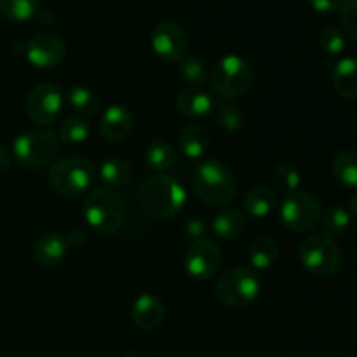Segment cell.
Returning <instances> with one entry per match:
<instances>
[{"label":"cell","instance_id":"cell-1","mask_svg":"<svg viewBox=\"0 0 357 357\" xmlns=\"http://www.w3.org/2000/svg\"><path fill=\"white\" fill-rule=\"evenodd\" d=\"M138 199L142 208L153 218H171L181 211L187 194L183 185L173 176L157 174L139 185Z\"/></svg>","mask_w":357,"mask_h":357},{"label":"cell","instance_id":"cell-2","mask_svg":"<svg viewBox=\"0 0 357 357\" xmlns=\"http://www.w3.org/2000/svg\"><path fill=\"white\" fill-rule=\"evenodd\" d=\"M84 216L98 234L110 236L117 232L124 223L126 202L112 188H93L84 201Z\"/></svg>","mask_w":357,"mask_h":357},{"label":"cell","instance_id":"cell-3","mask_svg":"<svg viewBox=\"0 0 357 357\" xmlns=\"http://www.w3.org/2000/svg\"><path fill=\"white\" fill-rule=\"evenodd\" d=\"M192 187L197 197L209 206H227L236 197V178L222 162L201 164L192 173Z\"/></svg>","mask_w":357,"mask_h":357},{"label":"cell","instance_id":"cell-4","mask_svg":"<svg viewBox=\"0 0 357 357\" xmlns=\"http://www.w3.org/2000/svg\"><path fill=\"white\" fill-rule=\"evenodd\" d=\"M96 180V167L84 157H66L52 164L49 169V183L58 194L79 195L89 190Z\"/></svg>","mask_w":357,"mask_h":357},{"label":"cell","instance_id":"cell-5","mask_svg":"<svg viewBox=\"0 0 357 357\" xmlns=\"http://www.w3.org/2000/svg\"><path fill=\"white\" fill-rule=\"evenodd\" d=\"M209 80L215 93L220 96L239 98L253 84V68L241 56L227 54L215 63Z\"/></svg>","mask_w":357,"mask_h":357},{"label":"cell","instance_id":"cell-6","mask_svg":"<svg viewBox=\"0 0 357 357\" xmlns=\"http://www.w3.org/2000/svg\"><path fill=\"white\" fill-rule=\"evenodd\" d=\"M300 261L316 278H333L342 267V251L333 237L316 234L300 246Z\"/></svg>","mask_w":357,"mask_h":357},{"label":"cell","instance_id":"cell-7","mask_svg":"<svg viewBox=\"0 0 357 357\" xmlns=\"http://www.w3.org/2000/svg\"><path fill=\"white\" fill-rule=\"evenodd\" d=\"M260 279L253 268L241 267L227 272L216 282V296L220 302L232 309L251 305L260 295Z\"/></svg>","mask_w":357,"mask_h":357},{"label":"cell","instance_id":"cell-8","mask_svg":"<svg viewBox=\"0 0 357 357\" xmlns=\"http://www.w3.org/2000/svg\"><path fill=\"white\" fill-rule=\"evenodd\" d=\"M13 149L17 162L23 164L24 167L38 169L49 166L54 160L58 153V138L54 129L30 131L17 136Z\"/></svg>","mask_w":357,"mask_h":357},{"label":"cell","instance_id":"cell-9","mask_svg":"<svg viewBox=\"0 0 357 357\" xmlns=\"http://www.w3.org/2000/svg\"><path fill=\"white\" fill-rule=\"evenodd\" d=\"M321 204L309 192L288 195L281 206V220L293 232H309L321 222Z\"/></svg>","mask_w":357,"mask_h":357},{"label":"cell","instance_id":"cell-10","mask_svg":"<svg viewBox=\"0 0 357 357\" xmlns=\"http://www.w3.org/2000/svg\"><path fill=\"white\" fill-rule=\"evenodd\" d=\"M63 108V94L54 84L35 87L26 100V114L37 126H49L58 119Z\"/></svg>","mask_w":357,"mask_h":357},{"label":"cell","instance_id":"cell-11","mask_svg":"<svg viewBox=\"0 0 357 357\" xmlns=\"http://www.w3.org/2000/svg\"><path fill=\"white\" fill-rule=\"evenodd\" d=\"M152 47L166 61H180L188 49L187 31L174 21H162L152 31Z\"/></svg>","mask_w":357,"mask_h":357},{"label":"cell","instance_id":"cell-12","mask_svg":"<svg viewBox=\"0 0 357 357\" xmlns=\"http://www.w3.org/2000/svg\"><path fill=\"white\" fill-rule=\"evenodd\" d=\"M222 265V251L213 241L199 239L188 248L185 257V268L188 275L194 279L204 281L213 278Z\"/></svg>","mask_w":357,"mask_h":357},{"label":"cell","instance_id":"cell-13","mask_svg":"<svg viewBox=\"0 0 357 357\" xmlns=\"http://www.w3.org/2000/svg\"><path fill=\"white\" fill-rule=\"evenodd\" d=\"M65 44L51 33H38L24 45L28 61L37 68H52L65 58Z\"/></svg>","mask_w":357,"mask_h":357},{"label":"cell","instance_id":"cell-14","mask_svg":"<svg viewBox=\"0 0 357 357\" xmlns=\"http://www.w3.org/2000/svg\"><path fill=\"white\" fill-rule=\"evenodd\" d=\"M66 253H68V239H65L61 234H44L35 241V260L42 267H56L65 260Z\"/></svg>","mask_w":357,"mask_h":357},{"label":"cell","instance_id":"cell-15","mask_svg":"<svg viewBox=\"0 0 357 357\" xmlns=\"http://www.w3.org/2000/svg\"><path fill=\"white\" fill-rule=\"evenodd\" d=\"M132 129V114L122 105H114L103 114L100 121V131L108 142H121L128 138Z\"/></svg>","mask_w":357,"mask_h":357},{"label":"cell","instance_id":"cell-16","mask_svg":"<svg viewBox=\"0 0 357 357\" xmlns=\"http://www.w3.org/2000/svg\"><path fill=\"white\" fill-rule=\"evenodd\" d=\"M176 108L185 117H206L215 108V100L211 94L199 87H187L178 93Z\"/></svg>","mask_w":357,"mask_h":357},{"label":"cell","instance_id":"cell-17","mask_svg":"<svg viewBox=\"0 0 357 357\" xmlns=\"http://www.w3.org/2000/svg\"><path fill=\"white\" fill-rule=\"evenodd\" d=\"M132 321L138 328L152 331L164 321V307L160 300L152 295H142L132 305Z\"/></svg>","mask_w":357,"mask_h":357},{"label":"cell","instance_id":"cell-18","mask_svg":"<svg viewBox=\"0 0 357 357\" xmlns=\"http://www.w3.org/2000/svg\"><path fill=\"white\" fill-rule=\"evenodd\" d=\"M333 87L345 100H357V59L345 58L335 65Z\"/></svg>","mask_w":357,"mask_h":357},{"label":"cell","instance_id":"cell-19","mask_svg":"<svg viewBox=\"0 0 357 357\" xmlns=\"http://www.w3.org/2000/svg\"><path fill=\"white\" fill-rule=\"evenodd\" d=\"M248 227V220L239 209H223L213 220V230L222 239H237L244 234Z\"/></svg>","mask_w":357,"mask_h":357},{"label":"cell","instance_id":"cell-20","mask_svg":"<svg viewBox=\"0 0 357 357\" xmlns=\"http://www.w3.org/2000/svg\"><path fill=\"white\" fill-rule=\"evenodd\" d=\"M180 146L181 152L190 159H201L202 155H206V152L209 150V135L206 128L197 124L185 128L181 132Z\"/></svg>","mask_w":357,"mask_h":357},{"label":"cell","instance_id":"cell-21","mask_svg":"<svg viewBox=\"0 0 357 357\" xmlns=\"http://www.w3.org/2000/svg\"><path fill=\"white\" fill-rule=\"evenodd\" d=\"M335 180L347 188L357 187V152L354 150H342L333 157L331 162Z\"/></svg>","mask_w":357,"mask_h":357},{"label":"cell","instance_id":"cell-22","mask_svg":"<svg viewBox=\"0 0 357 357\" xmlns=\"http://www.w3.org/2000/svg\"><path fill=\"white\" fill-rule=\"evenodd\" d=\"M278 206V195L268 187H255L244 197V208L253 216H267Z\"/></svg>","mask_w":357,"mask_h":357},{"label":"cell","instance_id":"cell-23","mask_svg":"<svg viewBox=\"0 0 357 357\" xmlns=\"http://www.w3.org/2000/svg\"><path fill=\"white\" fill-rule=\"evenodd\" d=\"M145 159L150 169L157 171V173H166V171H169L174 166L176 153H174V149L167 142H164V139H153L146 146Z\"/></svg>","mask_w":357,"mask_h":357},{"label":"cell","instance_id":"cell-24","mask_svg":"<svg viewBox=\"0 0 357 357\" xmlns=\"http://www.w3.org/2000/svg\"><path fill=\"white\" fill-rule=\"evenodd\" d=\"M100 176L105 181L108 188H122L129 183L131 180V166L128 160L119 159V157H112L107 159L100 167Z\"/></svg>","mask_w":357,"mask_h":357},{"label":"cell","instance_id":"cell-25","mask_svg":"<svg viewBox=\"0 0 357 357\" xmlns=\"http://www.w3.org/2000/svg\"><path fill=\"white\" fill-rule=\"evenodd\" d=\"M68 103L80 115H96L101 108L98 93L87 86H73L68 91Z\"/></svg>","mask_w":357,"mask_h":357},{"label":"cell","instance_id":"cell-26","mask_svg":"<svg viewBox=\"0 0 357 357\" xmlns=\"http://www.w3.org/2000/svg\"><path fill=\"white\" fill-rule=\"evenodd\" d=\"M279 257V248L271 237H258L251 243L250 261L257 268H268L275 264Z\"/></svg>","mask_w":357,"mask_h":357},{"label":"cell","instance_id":"cell-27","mask_svg":"<svg viewBox=\"0 0 357 357\" xmlns=\"http://www.w3.org/2000/svg\"><path fill=\"white\" fill-rule=\"evenodd\" d=\"M40 10V0H0V13L10 21H28Z\"/></svg>","mask_w":357,"mask_h":357},{"label":"cell","instance_id":"cell-28","mask_svg":"<svg viewBox=\"0 0 357 357\" xmlns=\"http://www.w3.org/2000/svg\"><path fill=\"white\" fill-rule=\"evenodd\" d=\"M349 227H351V215H349L347 209H344L342 206H331V208L324 213L323 229L326 236H342V234L347 232Z\"/></svg>","mask_w":357,"mask_h":357},{"label":"cell","instance_id":"cell-29","mask_svg":"<svg viewBox=\"0 0 357 357\" xmlns=\"http://www.w3.org/2000/svg\"><path fill=\"white\" fill-rule=\"evenodd\" d=\"M274 183L281 194L286 197L295 194L300 185V174L291 164H278L274 169Z\"/></svg>","mask_w":357,"mask_h":357},{"label":"cell","instance_id":"cell-30","mask_svg":"<svg viewBox=\"0 0 357 357\" xmlns=\"http://www.w3.org/2000/svg\"><path fill=\"white\" fill-rule=\"evenodd\" d=\"M89 126L86 121L79 117H70L66 119L65 124L59 129V138L70 145H77V143H84L89 138Z\"/></svg>","mask_w":357,"mask_h":357},{"label":"cell","instance_id":"cell-31","mask_svg":"<svg viewBox=\"0 0 357 357\" xmlns=\"http://www.w3.org/2000/svg\"><path fill=\"white\" fill-rule=\"evenodd\" d=\"M216 121L222 126L225 131L234 132L239 131L244 126V114L241 112L239 107H234V105H222L218 108V114H216Z\"/></svg>","mask_w":357,"mask_h":357},{"label":"cell","instance_id":"cell-32","mask_svg":"<svg viewBox=\"0 0 357 357\" xmlns=\"http://www.w3.org/2000/svg\"><path fill=\"white\" fill-rule=\"evenodd\" d=\"M319 45L326 54L337 56L345 49V37L338 28L328 26L319 33Z\"/></svg>","mask_w":357,"mask_h":357},{"label":"cell","instance_id":"cell-33","mask_svg":"<svg viewBox=\"0 0 357 357\" xmlns=\"http://www.w3.org/2000/svg\"><path fill=\"white\" fill-rule=\"evenodd\" d=\"M181 75L187 82L199 86L208 77V70H206V65L197 56H185L183 61H181Z\"/></svg>","mask_w":357,"mask_h":357},{"label":"cell","instance_id":"cell-34","mask_svg":"<svg viewBox=\"0 0 357 357\" xmlns=\"http://www.w3.org/2000/svg\"><path fill=\"white\" fill-rule=\"evenodd\" d=\"M340 17L345 31L357 40V0H344L340 7Z\"/></svg>","mask_w":357,"mask_h":357},{"label":"cell","instance_id":"cell-35","mask_svg":"<svg viewBox=\"0 0 357 357\" xmlns=\"http://www.w3.org/2000/svg\"><path fill=\"white\" fill-rule=\"evenodd\" d=\"M312 9H316L317 13H333V10H338L344 3V0H309Z\"/></svg>","mask_w":357,"mask_h":357},{"label":"cell","instance_id":"cell-36","mask_svg":"<svg viewBox=\"0 0 357 357\" xmlns=\"http://www.w3.org/2000/svg\"><path fill=\"white\" fill-rule=\"evenodd\" d=\"M185 232H187V236H190L192 239H195V241L202 239V236H204V232H206L204 222L199 218L188 220L187 227H185Z\"/></svg>","mask_w":357,"mask_h":357},{"label":"cell","instance_id":"cell-37","mask_svg":"<svg viewBox=\"0 0 357 357\" xmlns=\"http://www.w3.org/2000/svg\"><path fill=\"white\" fill-rule=\"evenodd\" d=\"M9 166H10L9 152H7L6 149H2V146H0V173H3V171L9 169Z\"/></svg>","mask_w":357,"mask_h":357},{"label":"cell","instance_id":"cell-38","mask_svg":"<svg viewBox=\"0 0 357 357\" xmlns=\"http://www.w3.org/2000/svg\"><path fill=\"white\" fill-rule=\"evenodd\" d=\"M349 208H351V211L357 216V192L356 194H352L351 199H349Z\"/></svg>","mask_w":357,"mask_h":357},{"label":"cell","instance_id":"cell-39","mask_svg":"<svg viewBox=\"0 0 357 357\" xmlns=\"http://www.w3.org/2000/svg\"><path fill=\"white\" fill-rule=\"evenodd\" d=\"M126 357H139V354H138V352H135V351H129L128 354H126Z\"/></svg>","mask_w":357,"mask_h":357}]
</instances>
